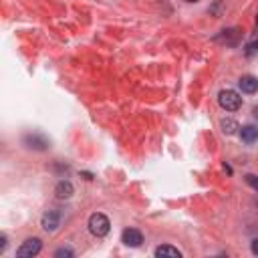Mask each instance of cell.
<instances>
[{"label":"cell","instance_id":"1","mask_svg":"<svg viewBox=\"0 0 258 258\" xmlns=\"http://www.w3.org/2000/svg\"><path fill=\"white\" fill-rule=\"evenodd\" d=\"M89 230H91L93 236L103 238V236H107L109 230H111V222H109V218H107L105 214H101V212L91 214V218H89Z\"/></svg>","mask_w":258,"mask_h":258},{"label":"cell","instance_id":"2","mask_svg":"<svg viewBox=\"0 0 258 258\" xmlns=\"http://www.w3.org/2000/svg\"><path fill=\"white\" fill-rule=\"evenodd\" d=\"M218 103L226 111H238L240 105H242V97L236 91H232V89H224L218 95Z\"/></svg>","mask_w":258,"mask_h":258},{"label":"cell","instance_id":"3","mask_svg":"<svg viewBox=\"0 0 258 258\" xmlns=\"http://www.w3.org/2000/svg\"><path fill=\"white\" fill-rule=\"evenodd\" d=\"M22 143H24L28 149H35V151H45V149H49V145H51V141H49L43 133H39V131L26 133V135L22 137Z\"/></svg>","mask_w":258,"mask_h":258},{"label":"cell","instance_id":"4","mask_svg":"<svg viewBox=\"0 0 258 258\" xmlns=\"http://www.w3.org/2000/svg\"><path fill=\"white\" fill-rule=\"evenodd\" d=\"M43 248V242L39 238H28L20 244V248L16 250V256L18 258H32V256H37Z\"/></svg>","mask_w":258,"mask_h":258},{"label":"cell","instance_id":"5","mask_svg":"<svg viewBox=\"0 0 258 258\" xmlns=\"http://www.w3.org/2000/svg\"><path fill=\"white\" fill-rule=\"evenodd\" d=\"M121 242L125 246H129V248H137L143 242V234L137 228H125L123 234H121Z\"/></svg>","mask_w":258,"mask_h":258},{"label":"cell","instance_id":"6","mask_svg":"<svg viewBox=\"0 0 258 258\" xmlns=\"http://www.w3.org/2000/svg\"><path fill=\"white\" fill-rule=\"evenodd\" d=\"M61 226V212L59 210H49L43 214V228L47 232H55Z\"/></svg>","mask_w":258,"mask_h":258},{"label":"cell","instance_id":"7","mask_svg":"<svg viewBox=\"0 0 258 258\" xmlns=\"http://www.w3.org/2000/svg\"><path fill=\"white\" fill-rule=\"evenodd\" d=\"M238 87L242 89V93L252 95V93L258 91V79H256L254 75H242V77L238 79Z\"/></svg>","mask_w":258,"mask_h":258},{"label":"cell","instance_id":"8","mask_svg":"<svg viewBox=\"0 0 258 258\" xmlns=\"http://www.w3.org/2000/svg\"><path fill=\"white\" fill-rule=\"evenodd\" d=\"M240 139L244 143H248V145L256 143L258 141V127L256 125H244V127H240Z\"/></svg>","mask_w":258,"mask_h":258},{"label":"cell","instance_id":"9","mask_svg":"<svg viewBox=\"0 0 258 258\" xmlns=\"http://www.w3.org/2000/svg\"><path fill=\"white\" fill-rule=\"evenodd\" d=\"M73 192H75V188H73V184L67 182V180L59 182L57 188H55V194H57V198H59V200H69V198L73 196Z\"/></svg>","mask_w":258,"mask_h":258},{"label":"cell","instance_id":"10","mask_svg":"<svg viewBox=\"0 0 258 258\" xmlns=\"http://www.w3.org/2000/svg\"><path fill=\"white\" fill-rule=\"evenodd\" d=\"M238 39H240V32H238L236 28H230V30H224L222 35L218 37V41L226 43V45H228V47H236V45H238Z\"/></svg>","mask_w":258,"mask_h":258},{"label":"cell","instance_id":"11","mask_svg":"<svg viewBox=\"0 0 258 258\" xmlns=\"http://www.w3.org/2000/svg\"><path fill=\"white\" fill-rule=\"evenodd\" d=\"M155 256L161 258V256H170V258H182V252L170 244H164V246H157L155 248Z\"/></svg>","mask_w":258,"mask_h":258},{"label":"cell","instance_id":"12","mask_svg":"<svg viewBox=\"0 0 258 258\" xmlns=\"http://www.w3.org/2000/svg\"><path fill=\"white\" fill-rule=\"evenodd\" d=\"M220 129H222V131H224L226 135H234L240 127H238V123H236L234 119L228 117V119H222V121H220Z\"/></svg>","mask_w":258,"mask_h":258},{"label":"cell","instance_id":"13","mask_svg":"<svg viewBox=\"0 0 258 258\" xmlns=\"http://www.w3.org/2000/svg\"><path fill=\"white\" fill-rule=\"evenodd\" d=\"M256 53H258V39L246 43V47H244V55H246V57H254Z\"/></svg>","mask_w":258,"mask_h":258},{"label":"cell","instance_id":"14","mask_svg":"<svg viewBox=\"0 0 258 258\" xmlns=\"http://www.w3.org/2000/svg\"><path fill=\"white\" fill-rule=\"evenodd\" d=\"M73 256H75V252L71 248H59L55 252V258H73Z\"/></svg>","mask_w":258,"mask_h":258},{"label":"cell","instance_id":"15","mask_svg":"<svg viewBox=\"0 0 258 258\" xmlns=\"http://www.w3.org/2000/svg\"><path fill=\"white\" fill-rule=\"evenodd\" d=\"M244 180H246V184H248L250 188H254V190L258 192V176H254V174H246Z\"/></svg>","mask_w":258,"mask_h":258},{"label":"cell","instance_id":"16","mask_svg":"<svg viewBox=\"0 0 258 258\" xmlns=\"http://www.w3.org/2000/svg\"><path fill=\"white\" fill-rule=\"evenodd\" d=\"M250 248H252V254H256V256H258V238H254V240H252Z\"/></svg>","mask_w":258,"mask_h":258},{"label":"cell","instance_id":"17","mask_svg":"<svg viewBox=\"0 0 258 258\" xmlns=\"http://www.w3.org/2000/svg\"><path fill=\"white\" fill-rule=\"evenodd\" d=\"M6 248V236H0V252H4Z\"/></svg>","mask_w":258,"mask_h":258},{"label":"cell","instance_id":"18","mask_svg":"<svg viewBox=\"0 0 258 258\" xmlns=\"http://www.w3.org/2000/svg\"><path fill=\"white\" fill-rule=\"evenodd\" d=\"M252 115H254V117H256V119H258V105H256V107H254V109H252Z\"/></svg>","mask_w":258,"mask_h":258},{"label":"cell","instance_id":"19","mask_svg":"<svg viewBox=\"0 0 258 258\" xmlns=\"http://www.w3.org/2000/svg\"><path fill=\"white\" fill-rule=\"evenodd\" d=\"M186 2H198V0H186Z\"/></svg>","mask_w":258,"mask_h":258}]
</instances>
